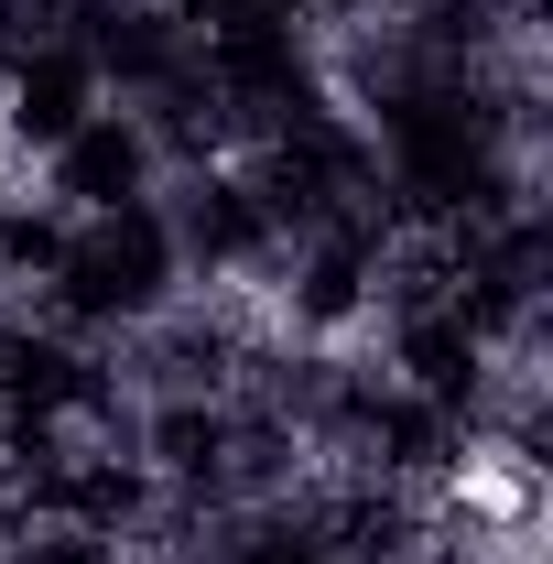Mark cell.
Wrapping results in <instances>:
<instances>
[{
  "label": "cell",
  "instance_id": "1",
  "mask_svg": "<svg viewBox=\"0 0 553 564\" xmlns=\"http://www.w3.org/2000/svg\"><path fill=\"white\" fill-rule=\"evenodd\" d=\"M163 282H174V228H163L152 207H109L87 239H66V261H55V304L109 326V315H152Z\"/></svg>",
  "mask_w": 553,
  "mask_h": 564
},
{
  "label": "cell",
  "instance_id": "2",
  "mask_svg": "<svg viewBox=\"0 0 553 564\" xmlns=\"http://www.w3.org/2000/svg\"><path fill=\"white\" fill-rule=\"evenodd\" d=\"M141 174H152V131H131V120H76L55 141V196L87 217L141 207Z\"/></svg>",
  "mask_w": 553,
  "mask_h": 564
},
{
  "label": "cell",
  "instance_id": "3",
  "mask_svg": "<svg viewBox=\"0 0 553 564\" xmlns=\"http://www.w3.org/2000/svg\"><path fill=\"white\" fill-rule=\"evenodd\" d=\"M87 98H98V66H87L76 44H44L33 66H11V131L33 141V152H55L76 120H98Z\"/></svg>",
  "mask_w": 553,
  "mask_h": 564
},
{
  "label": "cell",
  "instance_id": "4",
  "mask_svg": "<svg viewBox=\"0 0 553 564\" xmlns=\"http://www.w3.org/2000/svg\"><path fill=\"white\" fill-rule=\"evenodd\" d=\"M76 402H98L87 358L11 326V337H0V413H11V423H55V413H76Z\"/></svg>",
  "mask_w": 553,
  "mask_h": 564
},
{
  "label": "cell",
  "instance_id": "5",
  "mask_svg": "<svg viewBox=\"0 0 553 564\" xmlns=\"http://www.w3.org/2000/svg\"><path fill=\"white\" fill-rule=\"evenodd\" d=\"M98 76H131V87H163L174 76V33H163V11H141V0H87V44H76Z\"/></svg>",
  "mask_w": 553,
  "mask_h": 564
},
{
  "label": "cell",
  "instance_id": "6",
  "mask_svg": "<svg viewBox=\"0 0 553 564\" xmlns=\"http://www.w3.org/2000/svg\"><path fill=\"white\" fill-rule=\"evenodd\" d=\"M402 369H413V402H434V413L478 402V326H456L445 304H423L402 326Z\"/></svg>",
  "mask_w": 553,
  "mask_h": 564
},
{
  "label": "cell",
  "instance_id": "7",
  "mask_svg": "<svg viewBox=\"0 0 553 564\" xmlns=\"http://www.w3.org/2000/svg\"><path fill=\"white\" fill-rule=\"evenodd\" d=\"M261 228H272V217H261L250 185H196V207H185V250H196V261H250Z\"/></svg>",
  "mask_w": 553,
  "mask_h": 564
},
{
  "label": "cell",
  "instance_id": "8",
  "mask_svg": "<svg viewBox=\"0 0 553 564\" xmlns=\"http://www.w3.org/2000/svg\"><path fill=\"white\" fill-rule=\"evenodd\" d=\"M358 293H369V228H337L315 261H304V326H337V315H358Z\"/></svg>",
  "mask_w": 553,
  "mask_h": 564
},
{
  "label": "cell",
  "instance_id": "9",
  "mask_svg": "<svg viewBox=\"0 0 553 564\" xmlns=\"http://www.w3.org/2000/svg\"><path fill=\"white\" fill-rule=\"evenodd\" d=\"M369 445H380L391 467H434V456H445V413H434V402H369Z\"/></svg>",
  "mask_w": 553,
  "mask_h": 564
},
{
  "label": "cell",
  "instance_id": "10",
  "mask_svg": "<svg viewBox=\"0 0 553 564\" xmlns=\"http://www.w3.org/2000/svg\"><path fill=\"white\" fill-rule=\"evenodd\" d=\"M152 445H163V467L207 478V467H217V445H228V423H217V413H163V423H152Z\"/></svg>",
  "mask_w": 553,
  "mask_h": 564
},
{
  "label": "cell",
  "instance_id": "11",
  "mask_svg": "<svg viewBox=\"0 0 553 564\" xmlns=\"http://www.w3.org/2000/svg\"><path fill=\"white\" fill-rule=\"evenodd\" d=\"M55 261H66V228L55 217H33V207L0 217V272H55Z\"/></svg>",
  "mask_w": 553,
  "mask_h": 564
},
{
  "label": "cell",
  "instance_id": "12",
  "mask_svg": "<svg viewBox=\"0 0 553 564\" xmlns=\"http://www.w3.org/2000/svg\"><path fill=\"white\" fill-rule=\"evenodd\" d=\"M0 510H11V478H0Z\"/></svg>",
  "mask_w": 553,
  "mask_h": 564
}]
</instances>
